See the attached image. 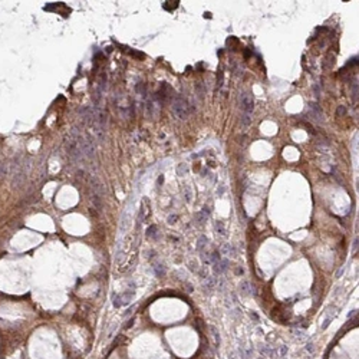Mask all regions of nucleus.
Here are the masks:
<instances>
[{"label":"nucleus","instance_id":"obj_1","mask_svg":"<svg viewBox=\"0 0 359 359\" xmlns=\"http://www.w3.org/2000/svg\"><path fill=\"white\" fill-rule=\"evenodd\" d=\"M82 139H84V135L79 134L75 128L66 137V141H65L66 154L72 163H79V161L85 159L84 154H82Z\"/></svg>","mask_w":359,"mask_h":359},{"label":"nucleus","instance_id":"obj_2","mask_svg":"<svg viewBox=\"0 0 359 359\" xmlns=\"http://www.w3.org/2000/svg\"><path fill=\"white\" fill-rule=\"evenodd\" d=\"M240 108H241L243 117H241V125L243 126H249L251 121V113H253V109H254V101H253V96L250 93H241L240 95Z\"/></svg>","mask_w":359,"mask_h":359},{"label":"nucleus","instance_id":"obj_3","mask_svg":"<svg viewBox=\"0 0 359 359\" xmlns=\"http://www.w3.org/2000/svg\"><path fill=\"white\" fill-rule=\"evenodd\" d=\"M113 104H115V108H117L118 113L121 115L124 119L132 117V102L128 96L125 95H118L115 99H113Z\"/></svg>","mask_w":359,"mask_h":359},{"label":"nucleus","instance_id":"obj_4","mask_svg":"<svg viewBox=\"0 0 359 359\" xmlns=\"http://www.w3.org/2000/svg\"><path fill=\"white\" fill-rule=\"evenodd\" d=\"M172 111L180 119H185L188 117V104L183 96L175 95L172 101Z\"/></svg>","mask_w":359,"mask_h":359},{"label":"nucleus","instance_id":"obj_5","mask_svg":"<svg viewBox=\"0 0 359 359\" xmlns=\"http://www.w3.org/2000/svg\"><path fill=\"white\" fill-rule=\"evenodd\" d=\"M151 216V204L148 198L144 197L141 201V205H139V210H138V217H139V221L141 223H145Z\"/></svg>","mask_w":359,"mask_h":359},{"label":"nucleus","instance_id":"obj_6","mask_svg":"<svg viewBox=\"0 0 359 359\" xmlns=\"http://www.w3.org/2000/svg\"><path fill=\"white\" fill-rule=\"evenodd\" d=\"M158 102L155 101V98L152 96V98H150V99L146 101V115L150 118H152V117H155L157 115V112H158Z\"/></svg>","mask_w":359,"mask_h":359},{"label":"nucleus","instance_id":"obj_7","mask_svg":"<svg viewBox=\"0 0 359 359\" xmlns=\"http://www.w3.org/2000/svg\"><path fill=\"white\" fill-rule=\"evenodd\" d=\"M229 269V260H218L216 263H213V270L214 274H223L224 271H227Z\"/></svg>","mask_w":359,"mask_h":359},{"label":"nucleus","instance_id":"obj_8","mask_svg":"<svg viewBox=\"0 0 359 359\" xmlns=\"http://www.w3.org/2000/svg\"><path fill=\"white\" fill-rule=\"evenodd\" d=\"M220 254L227 256V257H236L237 251H236V249H234L233 244H230V243H225V244H223V246L220 247Z\"/></svg>","mask_w":359,"mask_h":359},{"label":"nucleus","instance_id":"obj_9","mask_svg":"<svg viewBox=\"0 0 359 359\" xmlns=\"http://www.w3.org/2000/svg\"><path fill=\"white\" fill-rule=\"evenodd\" d=\"M238 289H240V293H241L243 296H247V295L253 293V290H254V289H251V284L247 280H241L240 284H238Z\"/></svg>","mask_w":359,"mask_h":359},{"label":"nucleus","instance_id":"obj_10","mask_svg":"<svg viewBox=\"0 0 359 359\" xmlns=\"http://www.w3.org/2000/svg\"><path fill=\"white\" fill-rule=\"evenodd\" d=\"M134 295H135L134 287L130 289V290H126V292H124L121 295V303H122V305H128V303L131 302V299L134 297Z\"/></svg>","mask_w":359,"mask_h":359},{"label":"nucleus","instance_id":"obj_11","mask_svg":"<svg viewBox=\"0 0 359 359\" xmlns=\"http://www.w3.org/2000/svg\"><path fill=\"white\" fill-rule=\"evenodd\" d=\"M146 237L151 238V240H157V238L159 237V231H158V227L157 225H150L148 229H146Z\"/></svg>","mask_w":359,"mask_h":359},{"label":"nucleus","instance_id":"obj_12","mask_svg":"<svg viewBox=\"0 0 359 359\" xmlns=\"http://www.w3.org/2000/svg\"><path fill=\"white\" fill-rule=\"evenodd\" d=\"M216 286V279L214 277H205L204 283H203V287L205 289V292H211Z\"/></svg>","mask_w":359,"mask_h":359},{"label":"nucleus","instance_id":"obj_13","mask_svg":"<svg viewBox=\"0 0 359 359\" xmlns=\"http://www.w3.org/2000/svg\"><path fill=\"white\" fill-rule=\"evenodd\" d=\"M154 271H155V276H158V277H163V276H165V266H164L163 263H155L154 264Z\"/></svg>","mask_w":359,"mask_h":359},{"label":"nucleus","instance_id":"obj_14","mask_svg":"<svg viewBox=\"0 0 359 359\" xmlns=\"http://www.w3.org/2000/svg\"><path fill=\"white\" fill-rule=\"evenodd\" d=\"M210 330H211V333H213V338H214V343H216V346H220V332L217 330V328L216 326H210Z\"/></svg>","mask_w":359,"mask_h":359},{"label":"nucleus","instance_id":"obj_15","mask_svg":"<svg viewBox=\"0 0 359 359\" xmlns=\"http://www.w3.org/2000/svg\"><path fill=\"white\" fill-rule=\"evenodd\" d=\"M216 231H217V234H220V236H223V237H225L227 236V230H225L224 224H223V221H216Z\"/></svg>","mask_w":359,"mask_h":359},{"label":"nucleus","instance_id":"obj_16","mask_svg":"<svg viewBox=\"0 0 359 359\" xmlns=\"http://www.w3.org/2000/svg\"><path fill=\"white\" fill-rule=\"evenodd\" d=\"M207 243H208L207 237L201 236V237L198 238V240H197V250H198V251H203V250H204V247L207 246Z\"/></svg>","mask_w":359,"mask_h":359},{"label":"nucleus","instance_id":"obj_17","mask_svg":"<svg viewBox=\"0 0 359 359\" xmlns=\"http://www.w3.org/2000/svg\"><path fill=\"white\" fill-rule=\"evenodd\" d=\"M112 305L115 306V307H119V306H122V303H121V295L112 293Z\"/></svg>","mask_w":359,"mask_h":359},{"label":"nucleus","instance_id":"obj_18","mask_svg":"<svg viewBox=\"0 0 359 359\" xmlns=\"http://www.w3.org/2000/svg\"><path fill=\"white\" fill-rule=\"evenodd\" d=\"M218 260H221L220 253H218V251H213V253L210 254V262H211V263H216V262H218Z\"/></svg>","mask_w":359,"mask_h":359},{"label":"nucleus","instance_id":"obj_19","mask_svg":"<svg viewBox=\"0 0 359 359\" xmlns=\"http://www.w3.org/2000/svg\"><path fill=\"white\" fill-rule=\"evenodd\" d=\"M184 194H185V201H187V203H191L192 194H191V190H190V187H184Z\"/></svg>","mask_w":359,"mask_h":359},{"label":"nucleus","instance_id":"obj_20","mask_svg":"<svg viewBox=\"0 0 359 359\" xmlns=\"http://www.w3.org/2000/svg\"><path fill=\"white\" fill-rule=\"evenodd\" d=\"M306 352H307V353H312V355L315 353V343L313 342H309L306 345Z\"/></svg>","mask_w":359,"mask_h":359},{"label":"nucleus","instance_id":"obj_21","mask_svg":"<svg viewBox=\"0 0 359 359\" xmlns=\"http://www.w3.org/2000/svg\"><path fill=\"white\" fill-rule=\"evenodd\" d=\"M287 351H289V349H287V346H284V345H283V346H280V352H279V355L282 356V358H284V356L287 355Z\"/></svg>","mask_w":359,"mask_h":359},{"label":"nucleus","instance_id":"obj_22","mask_svg":"<svg viewBox=\"0 0 359 359\" xmlns=\"http://www.w3.org/2000/svg\"><path fill=\"white\" fill-rule=\"evenodd\" d=\"M185 172H187V167H185L184 164H181V165L178 167V174L180 175H183V174H185Z\"/></svg>","mask_w":359,"mask_h":359},{"label":"nucleus","instance_id":"obj_23","mask_svg":"<svg viewBox=\"0 0 359 359\" xmlns=\"http://www.w3.org/2000/svg\"><path fill=\"white\" fill-rule=\"evenodd\" d=\"M238 356H240V359H247L246 352H244V349H243V348H238Z\"/></svg>","mask_w":359,"mask_h":359},{"label":"nucleus","instance_id":"obj_24","mask_svg":"<svg viewBox=\"0 0 359 359\" xmlns=\"http://www.w3.org/2000/svg\"><path fill=\"white\" fill-rule=\"evenodd\" d=\"M346 113V108L345 106H339V109H338V115L340 117V115H345Z\"/></svg>","mask_w":359,"mask_h":359},{"label":"nucleus","instance_id":"obj_25","mask_svg":"<svg viewBox=\"0 0 359 359\" xmlns=\"http://www.w3.org/2000/svg\"><path fill=\"white\" fill-rule=\"evenodd\" d=\"M177 218H178L177 216H170V217H168V223H170V224H174V223L177 221Z\"/></svg>","mask_w":359,"mask_h":359},{"label":"nucleus","instance_id":"obj_26","mask_svg":"<svg viewBox=\"0 0 359 359\" xmlns=\"http://www.w3.org/2000/svg\"><path fill=\"white\" fill-rule=\"evenodd\" d=\"M132 323H134V317H132V319H131L128 323H125V329H130L131 326H132Z\"/></svg>","mask_w":359,"mask_h":359},{"label":"nucleus","instance_id":"obj_27","mask_svg":"<svg viewBox=\"0 0 359 359\" xmlns=\"http://www.w3.org/2000/svg\"><path fill=\"white\" fill-rule=\"evenodd\" d=\"M355 250H358V237L353 240V251H355Z\"/></svg>","mask_w":359,"mask_h":359},{"label":"nucleus","instance_id":"obj_28","mask_svg":"<svg viewBox=\"0 0 359 359\" xmlns=\"http://www.w3.org/2000/svg\"><path fill=\"white\" fill-rule=\"evenodd\" d=\"M244 273V270L243 269H237V274H243Z\"/></svg>","mask_w":359,"mask_h":359},{"label":"nucleus","instance_id":"obj_29","mask_svg":"<svg viewBox=\"0 0 359 359\" xmlns=\"http://www.w3.org/2000/svg\"><path fill=\"white\" fill-rule=\"evenodd\" d=\"M163 181H164V177L161 175V177H159V178H158V183H159V184H163Z\"/></svg>","mask_w":359,"mask_h":359}]
</instances>
